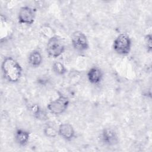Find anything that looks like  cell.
<instances>
[{
  "instance_id": "cell-1",
  "label": "cell",
  "mask_w": 152,
  "mask_h": 152,
  "mask_svg": "<svg viewBox=\"0 0 152 152\" xmlns=\"http://www.w3.org/2000/svg\"><path fill=\"white\" fill-rule=\"evenodd\" d=\"M1 69L4 78L10 83L18 82L22 76V67L12 57L8 56L4 59Z\"/></svg>"
},
{
  "instance_id": "cell-2",
  "label": "cell",
  "mask_w": 152,
  "mask_h": 152,
  "mask_svg": "<svg viewBox=\"0 0 152 152\" xmlns=\"http://www.w3.org/2000/svg\"><path fill=\"white\" fill-rule=\"evenodd\" d=\"M65 50V45L62 39L56 35L49 38L46 45V52L52 58L60 56Z\"/></svg>"
},
{
  "instance_id": "cell-3",
  "label": "cell",
  "mask_w": 152,
  "mask_h": 152,
  "mask_svg": "<svg viewBox=\"0 0 152 152\" xmlns=\"http://www.w3.org/2000/svg\"><path fill=\"white\" fill-rule=\"evenodd\" d=\"M131 45L132 43L129 36L126 33H121L114 40L113 48L118 54L126 55L129 53Z\"/></svg>"
},
{
  "instance_id": "cell-4",
  "label": "cell",
  "mask_w": 152,
  "mask_h": 152,
  "mask_svg": "<svg viewBox=\"0 0 152 152\" xmlns=\"http://www.w3.org/2000/svg\"><path fill=\"white\" fill-rule=\"evenodd\" d=\"M69 104V100L67 97L64 95H59L57 99L48 104L47 108L51 113L58 115L63 113L67 109Z\"/></svg>"
},
{
  "instance_id": "cell-5",
  "label": "cell",
  "mask_w": 152,
  "mask_h": 152,
  "mask_svg": "<svg viewBox=\"0 0 152 152\" xmlns=\"http://www.w3.org/2000/svg\"><path fill=\"white\" fill-rule=\"evenodd\" d=\"M71 43L75 50L84 52L89 48V43L87 36L81 31H75L71 35Z\"/></svg>"
},
{
  "instance_id": "cell-6",
  "label": "cell",
  "mask_w": 152,
  "mask_h": 152,
  "mask_svg": "<svg viewBox=\"0 0 152 152\" xmlns=\"http://www.w3.org/2000/svg\"><path fill=\"white\" fill-rule=\"evenodd\" d=\"M35 17V9L29 6H23L19 10L18 13V21L21 24L31 25L34 22Z\"/></svg>"
},
{
  "instance_id": "cell-7",
  "label": "cell",
  "mask_w": 152,
  "mask_h": 152,
  "mask_svg": "<svg viewBox=\"0 0 152 152\" xmlns=\"http://www.w3.org/2000/svg\"><path fill=\"white\" fill-rule=\"evenodd\" d=\"M100 140L107 145H114L118 142V137L114 129L110 128H104L100 134Z\"/></svg>"
},
{
  "instance_id": "cell-8",
  "label": "cell",
  "mask_w": 152,
  "mask_h": 152,
  "mask_svg": "<svg viewBox=\"0 0 152 152\" xmlns=\"http://www.w3.org/2000/svg\"><path fill=\"white\" fill-rule=\"evenodd\" d=\"M58 135L63 139L70 141L75 136V130L72 125L69 123L61 124L58 128Z\"/></svg>"
},
{
  "instance_id": "cell-9",
  "label": "cell",
  "mask_w": 152,
  "mask_h": 152,
  "mask_svg": "<svg viewBox=\"0 0 152 152\" xmlns=\"http://www.w3.org/2000/svg\"><path fill=\"white\" fill-rule=\"evenodd\" d=\"M29 138L30 132L22 129H17L14 134L15 141L20 146H25L28 143Z\"/></svg>"
},
{
  "instance_id": "cell-10",
  "label": "cell",
  "mask_w": 152,
  "mask_h": 152,
  "mask_svg": "<svg viewBox=\"0 0 152 152\" xmlns=\"http://www.w3.org/2000/svg\"><path fill=\"white\" fill-rule=\"evenodd\" d=\"M103 77V73L100 69L97 67L91 68L87 72V78L90 83L94 84H99Z\"/></svg>"
},
{
  "instance_id": "cell-11",
  "label": "cell",
  "mask_w": 152,
  "mask_h": 152,
  "mask_svg": "<svg viewBox=\"0 0 152 152\" xmlns=\"http://www.w3.org/2000/svg\"><path fill=\"white\" fill-rule=\"evenodd\" d=\"M43 61L42 56L40 52L37 50H34L28 55V62L29 65L34 68L39 66Z\"/></svg>"
},
{
  "instance_id": "cell-12",
  "label": "cell",
  "mask_w": 152,
  "mask_h": 152,
  "mask_svg": "<svg viewBox=\"0 0 152 152\" xmlns=\"http://www.w3.org/2000/svg\"><path fill=\"white\" fill-rule=\"evenodd\" d=\"M52 68L53 71L58 75H64V74L66 73L67 69L65 68V65L61 62H55L53 63Z\"/></svg>"
},
{
  "instance_id": "cell-13",
  "label": "cell",
  "mask_w": 152,
  "mask_h": 152,
  "mask_svg": "<svg viewBox=\"0 0 152 152\" xmlns=\"http://www.w3.org/2000/svg\"><path fill=\"white\" fill-rule=\"evenodd\" d=\"M45 135L49 138H55L58 134V130L50 125H47L43 129Z\"/></svg>"
},
{
  "instance_id": "cell-14",
  "label": "cell",
  "mask_w": 152,
  "mask_h": 152,
  "mask_svg": "<svg viewBox=\"0 0 152 152\" xmlns=\"http://www.w3.org/2000/svg\"><path fill=\"white\" fill-rule=\"evenodd\" d=\"M145 45L147 48V50L148 52H150L152 50V37L151 34H148L145 35Z\"/></svg>"
},
{
  "instance_id": "cell-15",
  "label": "cell",
  "mask_w": 152,
  "mask_h": 152,
  "mask_svg": "<svg viewBox=\"0 0 152 152\" xmlns=\"http://www.w3.org/2000/svg\"><path fill=\"white\" fill-rule=\"evenodd\" d=\"M31 113L35 116H39L40 115V109L37 104H33L30 108Z\"/></svg>"
}]
</instances>
